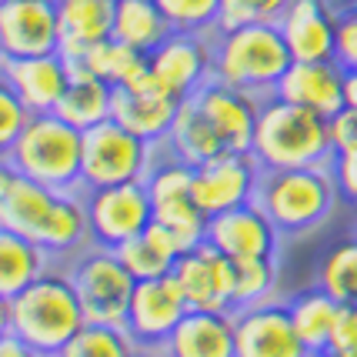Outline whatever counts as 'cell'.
Masks as SVG:
<instances>
[{
	"label": "cell",
	"mask_w": 357,
	"mask_h": 357,
	"mask_svg": "<svg viewBox=\"0 0 357 357\" xmlns=\"http://www.w3.org/2000/svg\"><path fill=\"white\" fill-rule=\"evenodd\" d=\"M0 227L31 237L54 257V264L74 261L93 244L84 190H54L20 171L0 197Z\"/></svg>",
	"instance_id": "cell-1"
},
{
	"label": "cell",
	"mask_w": 357,
	"mask_h": 357,
	"mask_svg": "<svg viewBox=\"0 0 357 357\" xmlns=\"http://www.w3.org/2000/svg\"><path fill=\"white\" fill-rule=\"evenodd\" d=\"M250 154L264 171L287 167H327L334 160L327 117L271 93L261 100Z\"/></svg>",
	"instance_id": "cell-2"
},
{
	"label": "cell",
	"mask_w": 357,
	"mask_h": 357,
	"mask_svg": "<svg viewBox=\"0 0 357 357\" xmlns=\"http://www.w3.org/2000/svg\"><path fill=\"white\" fill-rule=\"evenodd\" d=\"M211 47H214V80L254 97H271L284 70L294 63L278 24L218 27L211 33Z\"/></svg>",
	"instance_id": "cell-3"
},
{
	"label": "cell",
	"mask_w": 357,
	"mask_h": 357,
	"mask_svg": "<svg viewBox=\"0 0 357 357\" xmlns=\"http://www.w3.org/2000/svg\"><path fill=\"white\" fill-rule=\"evenodd\" d=\"M84 324L87 317L67 267H50L17 297H10V334L44 357L57 354Z\"/></svg>",
	"instance_id": "cell-4"
},
{
	"label": "cell",
	"mask_w": 357,
	"mask_h": 357,
	"mask_svg": "<svg viewBox=\"0 0 357 357\" xmlns=\"http://www.w3.org/2000/svg\"><path fill=\"white\" fill-rule=\"evenodd\" d=\"M337 184L331 164L327 167H287V171H264L254 201L264 207L284 237H301L324 224L337 207Z\"/></svg>",
	"instance_id": "cell-5"
},
{
	"label": "cell",
	"mask_w": 357,
	"mask_h": 357,
	"mask_svg": "<svg viewBox=\"0 0 357 357\" xmlns=\"http://www.w3.org/2000/svg\"><path fill=\"white\" fill-rule=\"evenodd\" d=\"M7 160L54 190H80L84 130L67 124L61 114H31Z\"/></svg>",
	"instance_id": "cell-6"
},
{
	"label": "cell",
	"mask_w": 357,
	"mask_h": 357,
	"mask_svg": "<svg viewBox=\"0 0 357 357\" xmlns=\"http://www.w3.org/2000/svg\"><path fill=\"white\" fill-rule=\"evenodd\" d=\"M160 144L130 134L114 117L84 130V160H80V187H110L124 181H144L154 167Z\"/></svg>",
	"instance_id": "cell-7"
},
{
	"label": "cell",
	"mask_w": 357,
	"mask_h": 357,
	"mask_svg": "<svg viewBox=\"0 0 357 357\" xmlns=\"http://www.w3.org/2000/svg\"><path fill=\"white\" fill-rule=\"evenodd\" d=\"M67 274L74 280L84 317L91 324H121L124 327L127 304L134 294V274L121 264V257L110 248L91 244L74 261H67Z\"/></svg>",
	"instance_id": "cell-8"
},
{
	"label": "cell",
	"mask_w": 357,
	"mask_h": 357,
	"mask_svg": "<svg viewBox=\"0 0 357 357\" xmlns=\"http://www.w3.org/2000/svg\"><path fill=\"white\" fill-rule=\"evenodd\" d=\"M84 207L91 220V237L97 248H117L140 231L151 227L154 220V201L147 181H124L110 187H80Z\"/></svg>",
	"instance_id": "cell-9"
},
{
	"label": "cell",
	"mask_w": 357,
	"mask_h": 357,
	"mask_svg": "<svg viewBox=\"0 0 357 357\" xmlns=\"http://www.w3.org/2000/svg\"><path fill=\"white\" fill-rule=\"evenodd\" d=\"M264 167L250 151H224L204 164H194L190 177V197L207 218L220 211H231L257 197Z\"/></svg>",
	"instance_id": "cell-10"
},
{
	"label": "cell",
	"mask_w": 357,
	"mask_h": 357,
	"mask_svg": "<svg viewBox=\"0 0 357 357\" xmlns=\"http://www.w3.org/2000/svg\"><path fill=\"white\" fill-rule=\"evenodd\" d=\"M181 104H184V97L167 91L154 77V70L147 67V74H140L134 84L114 87L110 117L121 127H127L130 134L151 140V144H167Z\"/></svg>",
	"instance_id": "cell-11"
},
{
	"label": "cell",
	"mask_w": 357,
	"mask_h": 357,
	"mask_svg": "<svg viewBox=\"0 0 357 357\" xmlns=\"http://www.w3.org/2000/svg\"><path fill=\"white\" fill-rule=\"evenodd\" d=\"M184 314H187V301L171 271L164 278H151L134 284V294H130L124 317V331L130 334V341L137 347H164Z\"/></svg>",
	"instance_id": "cell-12"
},
{
	"label": "cell",
	"mask_w": 357,
	"mask_h": 357,
	"mask_svg": "<svg viewBox=\"0 0 357 357\" xmlns=\"http://www.w3.org/2000/svg\"><path fill=\"white\" fill-rule=\"evenodd\" d=\"M237 357H317L301 341L287 304L267 301L248 311H234Z\"/></svg>",
	"instance_id": "cell-13"
},
{
	"label": "cell",
	"mask_w": 357,
	"mask_h": 357,
	"mask_svg": "<svg viewBox=\"0 0 357 357\" xmlns=\"http://www.w3.org/2000/svg\"><path fill=\"white\" fill-rule=\"evenodd\" d=\"M174 278L190 311H234V261L207 241L177 257Z\"/></svg>",
	"instance_id": "cell-14"
},
{
	"label": "cell",
	"mask_w": 357,
	"mask_h": 357,
	"mask_svg": "<svg viewBox=\"0 0 357 357\" xmlns=\"http://www.w3.org/2000/svg\"><path fill=\"white\" fill-rule=\"evenodd\" d=\"M151 70L154 77L177 97H190L197 93L214 77V47H211V33H194V31H174L160 47L151 54Z\"/></svg>",
	"instance_id": "cell-15"
},
{
	"label": "cell",
	"mask_w": 357,
	"mask_h": 357,
	"mask_svg": "<svg viewBox=\"0 0 357 357\" xmlns=\"http://www.w3.org/2000/svg\"><path fill=\"white\" fill-rule=\"evenodd\" d=\"M280 237L284 234L274 227V220L264 214L257 201L220 211L207 220V244L227 254L231 261L244 257H278Z\"/></svg>",
	"instance_id": "cell-16"
},
{
	"label": "cell",
	"mask_w": 357,
	"mask_h": 357,
	"mask_svg": "<svg viewBox=\"0 0 357 357\" xmlns=\"http://www.w3.org/2000/svg\"><path fill=\"white\" fill-rule=\"evenodd\" d=\"M0 47L7 57H37L61 50L57 0H7L0 7Z\"/></svg>",
	"instance_id": "cell-17"
},
{
	"label": "cell",
	"mask_w": 357,
	"mask_h": 357,
	"mask_svg": "<svg viewBox=\"0 0 357 357\" xmlns=\"http://www.w3.org/2000/svg\"><path fill=\"white\" fill-rule=\"evenodd\" d=\"M204 110V117L218 130L227 151H250L254 147V127H257V110L264 97H254L248 91H237L231 84L207 80L197 93H190Z\"/></svg>",
	"instance_id": "cell-18"
},
{
	"label": "cell",
	"mask_w": 357,
	"mask_h": 357,
	"mask_svg": "<svg viewBox=\"0 0 357 357\" xmlns=\"http://www.w3.org/2000/svg\"><path fill=\"white\" fill-rule=\"evenodd\" d=\"M0 74L27 104L31 114H50L57 110L63 91L70 84V63L61 50L37 54V57H7Z\"/></svg>",
	"instance_id": "cell-19"
},
{
	"label": "cell",
	"mask_w": 357,
	"mask_h": 357,
	"mask_svg": "<svg viewBox=\"0 0 357 357\" xmlns=\"http://www.w3.org/2000/svg\"><path fill=\"white\" fill-rule=\"evenodd\" d=\"M278 27L294 61H334L337 10L327 0H291Z\"/></svg>",
	"instance_id": "cell-20"
},
{
	"label": "cell",
	"mask_w": 357,
	"mask_h": 357,
	"mask_svg": "<svg viewBox=\"0 0 357 357\" xmlns=\"http://www.w3.org/2000/svg\"><path fill=\"white\" fill-rule=\"evenodd\" d=\"M274 93L321 117H334L344 107V67L337 61H294Z\"/></svg>",
	"instance_id": "cell-21"
},
{
	"label": "cell",
	"mask_w": 357,
	"mask_h": 357,
	"mask_svg": "<svg viewBox=\"0 0 357 357\" xmlns=\"http://www.w3.org/2000/svg\"><path fill=\"white\" fill-rule=\"evenodd\" d=\"M167 357H237L234 311H190L177 321L167 344Z\"/></svg>",
	"instance_id": "cell-22"
},
{
	"label": "cell",
	"mask_w": 357,
	"mask_h": 357,
	"mask_svg": "<svg viewBox=\"0 0 357 357\" xmlns=\"http://www.w3.org/2000/svg\"><path fill=\"white\" fill-rule=\"evenodd\" d=\"M57 14H61V54L77 57L87 47L110 37L117 0H57Z\"/></svg>",
	"instance_id": "cell-23"
},
{
	"label": "cell",
	"mask_w": 357,
	"mask_h": 357,
	"mask_svg": "<svg viewBox=\"0 0 357 357\" xmlns=\"http://www.w3.org/2000/svg\"><path fill=\"white\" fill-rule=\"evenodd\" d=\"M67 63H70V74H91V77L107 80L110 87H124V84H134L140 74H147L151 57L144 50H134L107 37L100 44L87 47L77 57H67Z\"/></svg>",
	"instance_id": "cell-24"
},
{
	"label": "cell",
	"mask_w": 357,
	"mask_h": 357,
	"mask_svg": "<svg viewBox=\"0 0 357 357\" xmlns=\"http://www.w3.org/2000/svg\"><path fill=\"white\" fill-rule=\"evenodd\" d=\"M114 254H117L121 264L134 274V280H151V278L171 274L174 264H177V257L184 254V248L177 244V237H174L167 227H160V224L151 220L147 231H140L137 237L117 244Z\"/></svg>",
	"instance_id": "cell-25"
},
{
	"label": "cell",
	"mask_w": 357,
	"mask_h": 357,
	"mask_svg": "<svg viewBox=\"0 0 357 357\" xmlns=\"http://www.w3.org/2000/svg\"><path fill=\"white\" fill-rule=\"evenodd\" d=\"M54 267V257L40 244L17 231L0 227V297H17L27 284Z\"/></svg>",
	"instance_id": "cell-26"
},
{
	"label": "cell",
	"mask_w": 357,
	"mask_h": 357,
	"mask_svg": "<svg viewBox=\"0 0 357 357\" xmlns=\"http://www.w3.org/2000/svg\"><path fill=\"white\" fill-rule=\"evenodd\" d=\"M174 33L167 14L160 10L157 0H117V14H114V31L110 37L121 44L151 54Z\"/></svg>",
	"instance_id": "cell-27"
},
{
	"label": "cell",
	"mask_w": 357,
	"mask_h": 357,
	"mask_svg": "<svg viewBox=\"0 0 357 357\" xmlns=\"http://www.w3.org/2000/svg\"><path fill=\"white\" fill-rule=\"evenodd\" d=\"M287 311H291V321H294L301 341L317 357H324L331 351V337H334V327H337L341 304L327 294L324 287L314 284L311 291H301L287 301Z\"/></svg>",
	"instance_id": "cell-28"
},
{
	"label": "cell",
	"mask_w": 357,
	"mask_h": 357,
	"mask_svg": "<svg viewBox=\"0 0 357 357\" xmlns=\"http://www.w3.org/2000/svg\"><path fill=\"white\" fill-rule=\"evenodd\" d=\"M167 151L187 160V164H204L211 157L224 154L227 147L218 137V130L211 127V121L204 117V110L197 107V100L184 97V104L177 110V121L171 127V137H167Z\"/></svg>",
	"instance_id": "cell-29"
},
{
	"label": "cell",
	"mask_w": 357,
	"mask_h": 357,
	"mask_svg": "<svg viewBox=\"0 0 357 357\" xmlns=\"http://www.w3.org/2000/svg\"><path fill=\"white\" fill-rule=\"evenodd\" d=\"M110 100H114V87L107 80L91 77V74H70V84L54 114H61L67 124L87 130L110 117Z\"/></svg>",
	"instance_id": "cell-30"
},
{
	"label": "cell",
	"mask_w": 357,
	"mask_h": 357,
	"mask_svg": "<svg viewBox=\"0 0 357 357\" xmlns=\"http://www.w3.org/2000/svg\"><path fill=\"white\" fill-rule=\"evenodd\" d=\"M278 291V261L274 257H244L234 261V311H248L274 301Z\"/></svg>",
	"instance_id": "cell-31"
},
{
	"label": "cell",
	"mask_w": 357,
	"mask_h": 357,
	"mask_svg": "<svg viewBox=\"0 0 357 357\" xmlns=\"http://www.w3.org/2000/svg\"><path fill=\"white\" fill-rule=\"evenodd\" d=\"M317 287H324L337 304H357V237L334 244L317 264Z\"/></svg>",
	"instance_id": "cell-32"
},
{
	"label": "cell",
	"mask_w": 357,
	"mask_h": 357,
	"mask_svg": "<svg viewBox=\"0 0 357 357\" xmlns=\"http://www.w3.org/2000/svg\"><path fill=\"white\" fill-rule=\"evenodd\" d=\"M134 351H137V344L130 341V334L121 324H91L87 321L54 357H130Z\"/></svg>",
	"instance_id": "cell-33"
},
{
	"label": "cell",
	"mask_w": 357,
	"mask_h": 357,
	"mask_svg": "<svg viewBox=\"0 0 357 357\" xmlns=\"http://www.w3.org/2000/svg\"><path fill=\"white\" fill-rule=\"evenodd\" d=\"M207 214L194 204L190 194H181V197H167V201L154 204V224L167 227V231L177 237V244L184 250L197 248L207 241Z\"/></svg>",
	"instance_id": "cell-34"
},
{
	"label": "cell",
	"mask_w": 357,
	"mask_h": 357,
	"mask_svg": "<svg viewBox=\"0 0 357 357\" xmlns=\"http://www.w3.org/2000/svg\"><path fill=\"white\" fill-rule=\"evenodd\" d=\"M174 31L214 33L220 20V0H157Z\"/></svg>",
	"instance_id": "cell-35"
},
{
	"label": "cell",
	"mask_w": 357,
	"mask_h": 357,
	"mask_svg": "<svg viewBox=\"0 0 357 357\" xmlns=\"http://www.w3.org/2000/svg\"><path fill=\"white\" fill-rule=\"evenodd\" d=\"M291 0H220L218 27H241V24H278Z\"/></svg>",
	"instance_id": "cell-36"
},
{
	"label": "cell",
	"mask_w": 357,
	"mask_h": 357,
	"mask_svg": "<svg viewBox=\"0 0 357 357\" xmlns=\"http://www.w3.org/2000/svg\"><path fill=\"white\" fill-rule=\"evenodd\" d=\"M31 121V110L27 104L17 97V91L7 84V77L0 74V157L10 154L14 140L20 137L24 124Z\"/></svg>",
	"instance_id": "cell-37"
},
{
	"label": "cell",
	"mask_w": 357,
	"mask_h": 357,
	"mask_svg": "<svg viewBox=\"0 0 357 357\" xmlns=\"http://www.w3.org/2000/svg\"><path fill=\"white\" fill-rule=\"evenodd\" d=\"M334 61L344 70H357V7L337 10V40H334Z\"/></svg>",
	"instance_id": "cell-38"
},
{
	"label": "cell",
	"mask_w": 357,
	"mask_h": 357,
	"mask_svg": "<svg viewBox=\"0 0 357 357\" xmlns=\"http://www.w3.org/2000/svg\"><path fill=\"white\" fill-rule=\"evenodd\" d=\"M327 130L334 154H357V107L344 104L334 117H327Z\"/></svg>",
	"instance_id": "cell-39"
},
{
	"label": "cell",
	"mask_w": 357,
	"mask_h": 357,
	"mask_svg": "<svg viewBox=\"0 0 357 357\" xmlns=\"http://www.w3.org/2000/svg\"><path fill=\"white\" fill-rule=\"evenodd\" d=\"M331 174H334L337 194L347 204H357V154H334Z\"/></svg>",
	"instance_id": "cell-40"
},
{
	"label": "cell",
	"mask_w": 357,
	"mask_h": 357,
	"mask_svg": "<svg viewBox=\"0 0 357 357\" xmlns=\"http://www.w3.org/2000/svg\"><path fill=\"white\" fill-rule=\"evenodd\" d=\"M331 351H357V304H341Z\"/></svg>",
	"instance_id": "cell-41"
},
{
	"label": "cell",
	"mask_w": 357,
	"mask_h": 357,
	"mask_svg": "<svg viewBox=\"0 0 357 357\" xmlns=\"http://www.w3.org/2000/svg\"><path fill=\"white\" fill-rule=\"evenodd\" d=\"M0 357H44V354L33 351L31 344H24L17 334H7V337H0Z\"/></svg>",
	"instance_id": "cell-42"
},
{
	"label": "cell",
	"mask_w": 357,
	"mask_h": 357,
	"mask_svg": "<svg viewBox=\"0 0 357 357\" xmlns=\"http://www.w3.org/2000/svg\"><path fill=\"white\" fill-rule=\"evenodd\" d=\"M344 104L357 107V70H344Z\"/></svg>",
	"instance_id": "cell-43"
},
{
	"label": "cell",
	"mask_w": 357,
	"mask_h": 357,
	"mask_svg": "<svg viewBox=\"0 0 357 357\" xmlns=\"http://www.w3.org/2000/svg\"><path fill=\"white\" fill-rule=\"evenodd\" d=\"M7 334H10V301L0 297V337H7Z\"/></svg>",
	"instance_id": "cell-44"
},
{
	"label": "cell",
	"mask_w": 357,
	"mask_h": 357,
	"mask_svg": "<svg viewBox=\"0 0 357 357\" xmlns=\"http://www.w3.org/2000/svg\"><path fill=\"white\" fill-rule=\"evenodd\" d=\"M130 357H167V354H164L160 347H137Z\"/></svg>",
	"instance_id": "cell-45"
},
{
	"label": "cell",
	"mask_w": 357,
	"mask_h": 357,
	"mask_svg": "<svg viewBox=\"0 0 357 357\" xmlns=\"http://www.w3.org/2000/svg\"><path fill=\"white\" fill-rule=\"evenodd\" d=\"M324 357H357V351H327Z\"/></svg>",
	"instance_id": "cell-46"
},
{
	"label": "cell",
	"mask_w": 357,
	"mask_h": 357,
	"mask_svg": "<svg viewBox=\"0 0 357 357\" xmlns=\"http://www.w3.org/2000/svg\"><path fill=\"white\" fill-rule=\"evenodd\" d=\"M351 234L357 237V204H354V218H351Z\"/></svg>",
	"instance_id": "cell-47"
},
{
	"label": "cell",
	"mask_w": 357,
	"mask_h": 357,
	"mask_svg": "<svg viewBox=\"0 0 357 357\" xmlns=\"http://www.w3.org/2000/svg\"><path fill=\"white\" fill-rule=\"evenodd\" d=\"M3 61H7V54H3V47H0V67H3Z\"/></svg>",
	"instance_id": "cell-48"
},
{
	"label": "cell",
	"mask_w": 357,
	"mask_h": 357,
	"mask_svg": "<svg viewBox=\"0 0 357 357\" xmlns=\"http://www.w3.org/2000/svg\"><path fill=\"white\" fill-rule=\"evenodd\" d=\"M3 3H7V0H0V7H3Z\"/></svg>",
	"instance_id": "cell-49"
},
{
	"label": "cell",
	"mask_w": 357,
	"mask_h": 357,
	"mask_svg": "<svg viewBox=\"0 0 357 357\" xmlns=\"http://www.w3.org/2000/svg\"><path fill=\"white\" fill-rule=\"evenodd\" d=\"M354 7H357V0H354Z\"/></svg>",
	"instance_id": "cell-50"
}]
</instances>
